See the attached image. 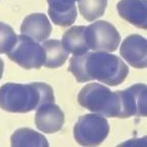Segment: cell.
I'll return each mask as SVG.
<instances>
[{
  "mask_svg": "<svg viewBox=\"0 0 147 147\" xmlns=\"http://www.w3.org/2000/svg\"><path fill=\"white\" fill-rule=\"evenodd\" d=\"M69 71L78 82L96 80L110 86L123 84L129 75V67L120 57L100 51L73 56Z\"/></svg>",
  "mask_w": 147,
  "mask_h": 147,
  "instance_id": "6da1fadb",
  "label": "cell"
},
{
  "mask_svg": "<svg viewBox=\"0 0 147 147\" xmlns=\"http://www.w3.org/2000/svg\"><path fill=\"white\" fill-rule=\"evenodd\" d=\"M55 102L53 88L45 82H7L0 87V108L10 113H28Z\"/></svg>",
  "mask_w": 147,
  "mask_h": 147,
  "instance_id": "7a4b0ae2",
  "label": "cell"
},
{
  "mask_svg": "<svg viewBox=\"0 0 147 147\" xmlns=\"http://www.w3.org/2000/svg\"><path fill=\"white\" fill-rule=\"evenodd\" d=\"M78 102L84 108L103 117L123 119L121 90L112 91L107 86L93 82L82 87Z\"/></svg>",
  "mask_w": 147,
  "mask_h": 147,
  "instance_id": "3957f363",
  "label": "cell"
},
{
  "mask_svg": "<svg viewBox=\"0 0 147 147\" xmlns=\"http://www.w3.org/2000/svg\"><path fill=\"white\" fill-rule=\"evenodd\" d=\"M110 132L108 121L101 115L86 114L82 116L74 127L76 141L82 146H97Z\"/></svg>",
  "mask_w": 147,
  "mask_h": 147,
  "instance_id": "277c9868",
  "label": "cell"
},
{
  "mask_svg": "<svg viewBox=\"0 0 147 147\" xmlns=\"http://www.w3.org/2000/svg\"><path fill=\"white\" fill-rule=\"evenodd\" d=\"M7 56L26 70H38L43 66L45 60V53L42 45L25 34L18 35L15 45L7 53Z\"/></svg>",
  "mask_w": 147,
  "mask_h": 147,
  "instance_id": "5b68a950",
  "label": "cell"
},
{
  "mask_svg": "<svg viewBox=\"0 0 147 147\" xmlns=\"http://www.w3.org/2000/svg\"><path fill=\"white\" fill-rule=\"evenodd\" d=\"M86 41L89 49L100 52H114L121 41V35L112 24L97 21L86 28Z\"/></svg>",
  "mask_w": 147,
  "mask_h": 147,
  "instance_id": "8992f818",
  "label": "cell"
},
{
  "mask_svg": "<svg viewBox=\"0 0 147 147\" xmlns=\"http://www.w3.org/2000/svg\"><path fill=\"white\" fill-rule=\"evenodd\" d=\"M123 103V119L130 117H146L147 88L143 84H136L121 90Z\"/></svg>",
  "mask_w": 147,
  "mask_h": 147,
  "instance_id": "52a82bcc",
  "label": "cell"
},
{
  "mask_svg": "<svg viewBox=\"0 0 147 147\" xmlns=\"http://www.w3.org/2000/svg\"><path fill=\"white\" fill-rule=\"evenodd\" d=\"M120 55L134 68L143 69L147 66V41L139 34H130L123 41Z\"/></svg>",
  "mask_w": 147,
  "mask_h": 147,
  "instance_id": "ba28073f",
  "label": "cell"
},
{
  "mask_svg": "<svg viewBox=\"0 0 147 147\" xmlns=\"http://www.w3.org/2000/svg\"><path fill=\"white\" fill-rule=\"evenodd\" d=\"M34 122L40 131L45 134H55L62 129L65 123V115L58 105L50 102L43 104L37 109Z\"/></svg>",
  "mask_w": 147,
  "mask_h": 147,
  "instance_id": "9c48e42d",
  "label": "cell"
},
{
  "mask_svg": "<svg viewBox=\"0 0 147 147\" xmlns=\"http://www.w3.org/2000/svg\"><path fill=\"white\" fill-rule=\"evenodd\" d=\"M117 9L127 22L139 28H147V0H121Z\"/></svg>",
  "mask_w": 147,
  "mask_h": 147,
  "instance_id": "30bf717a",
  "label": "cell"
},
{
  "mask_svg": "<svg viewBox=\"0 0 147 147\" xmlns=\"http://www.w3.org/2000/svg\"><path fill=\"white\" fill-rule=\"evenodd\" d=\"M52 32V26L43 13H32L24 19L21 25V32L37 42L44 41Z\"/></svg>",
  "mask_w": 147,
  "mask_h": 147,
  "instance_id": "8fae6325",
  "label": "cell"
},
{
  "mask_svg": "<svg viewBox=\"0 0 147 147\" xmlns=\"http://www.w3.org/2000/svg\"><path fill=\"white\" fill-rule=\"evenodd\" d=\"M77 1L79 0H47L48 14L52 22L61 27L73 25L78 16Z\"/></svg>",
  "mask_w": 147,
  "mask_h": 147,
  "instance_id": "7c38bea8",
  "label": "cell"
},
{
  "mask_svg": "<svg viewBox=\"0 0 147 147\" xmlns=\"http://www.w3.org/2000/svg\"><path fill=\"white\" fill-rule=\"evenodd\" d=\"M85 32L84 26H75L66 30L62 37V45L68 53L82 55L89 50Z\"/></svg>",
  "mask_w": 147,
  "mask_h": 147,
  "instance_id": "4fadbf2b",
  "label": "cell"
},
{
  "mask_svg": "<svg viewBox=\"0 0 147 147\" xmlns=\"http://www.w3.org/2000/svg\"><path fill=\"white\" fill-rule=\"evenodd\" d=\"M11 145L13 147H48L49 143L41 134L24 127L14 131L11 136Z\"/></svg>",
  "mask_w": 147,
  "mask_h": 147,
  "instance_id": "5bb4252c",
  "label": "cell"
},
{
  "mask_svg": "<svg viewBox=\"0 0 147 147\" xmlns=\"http://www.w3.org/2000/svg\"><path fill=\"white\" fill-rule=\"evenodd\" d=\"M42 47L45 53L43 66L49 69H56L65 64L68 59V52L62 45V42L57 39H50L43 42Z\"/></svg>",
  "mask_w": 147,
  "mask_h": 147,
  "instance_id": "9a60e30c",
  "label": "cell"
},
{
  "mask_svg": "<svg viewBox=\"0 0 147 147\" xmlns=\"http://www.w3.org/2000/svg\"><path fill=\"white\" fill-rule=\"evenodd\" d=\"M107 2L108 0H79L80 15L87 22H93L105 13Z\"/></svg>",
  "mask_w": 147,
  "mask_h": 147,
  "instance_id": "2e32d148",
  "label": "cell"
},
{
  "mask_svg": "<svg viewBox=\"0 0 147 147\" xmlns=\"http://www.w3.org/2000/svg\"><path fill=\"white\" fill-rule=\"evenodd\" d=\"M18 35L7 24L0 22V54L8 53L15 45Z\"/></svg>",
  "mask_w": 147,
  "mask_h": 147,
  "instance_id": "e0dca14e",
  "label": "cell"
},
{
  "mask_svg": "<svg viewBox=\"0 0 147 147\" xmlns=\"http://www.w3.org/2000/svg\"><path fill=\"white\" fill-rule=\"evenodd\" d=\"M3 72H4V63L3 60L0 58V80H1L2 76H3Z\"/></svg>",
  "mask_w": 147,
  "mask_h": 147,
  "instance_id": "ac0fdd59",
  "label": "cell"
}]
</instances>
